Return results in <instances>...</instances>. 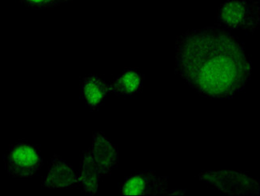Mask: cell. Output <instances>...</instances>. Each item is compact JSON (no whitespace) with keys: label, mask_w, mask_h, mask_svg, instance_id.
<instances>
[{"label":"cell","mask_w":260,"mask_h":196,"mask_svg":"<svg viewBox=\"0 0 260 196\" xmlns=\"http://www.w3.org/2000/svg\"><path fill=\"white\" fill-rule=\"evenodd\" d=\"M176 72L201 96L230 99L251 79V62L240 40L222 27L189 30L178 36Z\"/></svg>","instance_id":"6da1fadb"},{"label":"cell","mask_w":260,"mask_h":196,"mask_svg":"<svg viewBox=\"0 0 260 196\" xmlns=\"http://www.w3.org/2000/svg\"><path fill=\"white\" fill-rule=\"evenodd\" d=\"M43 165L44 158L40 148L27 142L13 144L4 155V170L15 179L34 177Z\"/></svg>","instance_id":"7a4b0ae2"},{"label":"cell","mask_w":260,"mask_h":196,"mask_svg":"<svg viewBox=\"0 0 260 196\" xmlns=\"http://www.w3.org/2000/svg\"><path fill=\"white\" fill-rule=\"evenodd\" d=\"M217 23L228 30L254 33L259 25V6L255 0H228L219 8Z\"/></svg>","instance_id":"3957f363"},{"label":"cell","mask_w":260,"mask_h":196,"mask_svg":"<svg viewBox=\"0 0 260 196\" xmlns=\"http://www.w3.org/2000/svg\"><path fill=\"white\" fill-rule=\"evenodd\" d=\"M200 181L211 185L222 194L254 195L259 193L258 180L247 174L234 171H208L199 175Z\"/></svg>","instance_id":"277c9868"},{"label":"cell","mask_w":260,"mask_h":196,"mask_svg":"<svg viewBox=\"0 0 260 196\" xmlns=\"http://www.w3.org/2000/svg\"><path fill=\"white\" fill-rule=\"evenodd\" d=\"M168 179L154 172L132 174L122 183L119 193L122 195H162L168 192Z\"/></svg>","instance_id":"5b68a950"},{"label":"cell","mask_w":260,"mask_h":196,"mask_svg":"<svg viewBox=\"0 0 260 196\" xmlns=\"http://www.w3.org/2000/svg\"><path fill=\"white\" fill-rule=\"evenodd\" d=\"M79 184V175L72 167L59 155L51 158L48 172L42 187L48 189L72 188Z\"/></svg>","instance_id":"8992f818"},{"label":"cell","mask_w":260,"mask_h":196,"mask_svg":"<svg viewBox=\"0 0 260 196\" xmlns=\"http://www.w3.org/2000/svg\"><path fill=\"white\" fill-rule=\"evenodd\" d=\"M91 155L102 176H109L119 162V151L108 138L97 132L93 136Z\"/></svg>","instance_id":"52a82bcc"},{"label":"cell","mask_w":260,"mask_h":196,"mask_svg":"<svg viewBox=\"0 0 260 196\" xmlns=\"http://www.w3.org/2000/svg\"><path fill=\"white\" fill-rule=\"evenodd\" d=\"M82 96L90 109L94 111L104 102L109 92V86L95 75L83 78L81 84Z\"/></svg>","instance_id":"ba28073f"},{"label":"cell","mask_w":260,"mask_h":196,"mask_svg":"<svg viewBox=\"0 0 260 196\" xmlns=\"http://www.w3.org/2000/svg\"><path fill=\"white\" fill-rule=\"evenodd\" d=\"M102 175L94 162L90 149L85 151L82 157L81 169L79 175V184L85 194L94 195L98 191L99 183Z\"/></svg>","instance_id":"9c48e42d"},{"label":"cell","mask_w":260,"mask_h":196,"mask_svg":"<svg viewBox=\"0 0 260 196\" xmlns=\"http://www.w3.org/2000/svg\"><path fill=\"white\" fill-rule=\"evenodd\" d=\"M143 78L140 72L126 70L109 86V91L118 96L131 98L141 90Z\"/></svg>","instance_id":"30bf717a"},{"label":"cell","mask_w":260,"mask_h":196,"mask_svg":"<svg viewBox=\"0 0 260 196\" xmlns=\"http://www.w3.org/2000/svg\"><path fill=\"white\" fill-rule=\"evenodd\" d=\"M21 4L30 9H46L60 6L73 0H18Z\"/></svg>","instance_id":"8fae6325"}]
</instances>
